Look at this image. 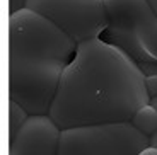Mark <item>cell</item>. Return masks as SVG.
<instances>
[{"mask_svg":"<svg viewBox=\"0 0 157 155\" xmlns=\"http://www.w3.org/2000/svg\"><path fill=\"white\" fill-rule=\"evenodd\" d=\"M150 102L145 75L125 51L104 39L77 46L50 109L60 130L130 123Z\"/></svg>","mask_w":157,"mask_h":155,"instance_id":"obj_1","label":"cell"},{"mask_svg":"<svg viewBox=\"0 0 157 155\" xmlns=\"http://www.w3.org/2000/svg\"><path fill=\"white\" fill-rule=\"evenodd\" d=\"M78 44L29 9L9 19V97L31 116L50 114L62 75Z\"/></svg>","mask_w":157,"mask_h":155,"instance_id":"obj_2","label":"cell"},{"mask_svg":"<svg viewBox=\"0 0 157 155\" xmlns=\"http://www.w3.org/2000/svg\"><path fill=\"white\" fill-rule=\"evenodd\" d=\"M106 43L125 51L145 77L157 74V16L147 0H102Z\"/></svg>","mask_w":157,"mask_h":155,"instance_id":"obj_3","label":"cell"},{"mask_svg":"<svg viewBox=\"0 0 157 155\" xmlns=\"http://www.w3.org/2000/svg\"><path fill=\"white\" fill-rule=\"evenodd\" d=\"M147 147L149 136L132 123H109L63 130L58 155H138Z\"/></svg>","mask_w":157,"mask_h":155,"instance_id":"obj_4","label":"cell"},{"mask_svg":"<svg viewBox=\"0 0 157 155\" xmlns=\"http://www.w3.org/2000/svg\"><path fill=\"white\" fill-rule=\"evenodd\" d=\"M26 9L53 22L77 44L99 39L108 29L102 0H26Z\"/></svg>","mask_w":157,"mask_h":155,"instance_id":"obj_5","label":"cell"},{"mask_svg":"<svg viewBox=\"0 0 157 155\" xmlns=\"http://www.w3.org/2000/svg\"><path fill=\"white\" fill-rule=\"evenodd\" d=\"M62 130L50 114L31 116L16 140L9 142V155H58Z\"/></svg>","mask_w":157,"mask_h":155,"instance_id":"obj_6","label":"cell"},{"mask_svg":"<svg viewBox=\"0 0 157 155\" xmlns=\"http://www.w3.org/2000/svg\"><path fill=\"white\" fill-rule=\"evenodd\" d=\"M130 123L133 124L142 135L150 138L157 131V109L150 104L144 106V108H140L135 112V116L132 118Z\"/></svg>","mask_w":157,"mask_h":155,"instance_id":"obj_7","label":"cell"},{"mask_svg":"<svg viewBox=\"0 0 157 155\" xmlns=\"http://www.w3.org/2000/svg\"><path fill=\"white\" fill-rule=\"evenodd\" d=\"M31 114L21 104H17L16 101H9V142L16 140V136L24 128Z\"/></svg>","mask_w":157,"mask_h":155,"instance_id":"obj_8","label":"cell"},{"mask_svg":"<svg viewBox=\"0 0 157 155\" xmlns=\"http://www.w3.org/2000/svg\"><path fill=\"white\" fill-rule=\"evenodd\" d=\"M26 9V0H9V10L10 14H16V12Z\"/></svg>","mask_w":157,"mask_h":155,"instance_id":"obj_9","label":"cell"},{"mask_svg":"<svg viewBox=\"0 0 157 155\" xmlns=\"http://www.w3.org/2000/svg\"><path fill=\"white\" fill-rule=\"evenodd\" d=\"M138 155H157V148H154V147H147V148H144V150H142Z\"/></svg>","mask_w":157,"mask_h":155,"instance_id":"obj_10","label":"cell"},{"mask_svg":"<svg viewBox=\"0 0 157 155\" xmlns=\"http://www.w3.org/2000/svg\"><path fill=\"white\" fill-rule=\"evenodd\" d=\"M149 147H154V148H157V131H155V133H154V135L149 138Z\"/></svg>","mask_w":157,"mask_h":155,"instance_id":"obj_11","label":"cell"},{"mask_svg":"<svg viewBox=\"0 0 157 155\" xmlns=\"http://www.w3.org/2000/svg\"><path fill=\"white\" fill-rule=\"evenodd\" d=\"M149 2V5H150V9H152V12L157 16V0H147Z\"/></svg>","mask_w":157,"mask_h":155,"instance_id":"obj_12","label":"cell"},{"mask_svg":"<svg viewBox=\"0 0 157 155\" xmlns=\"http://www.w3.org/2000/svg\"><path fill=\"white\" fill-rule=\"evenodd\" d=\"M150 106H154V108L157 109V96H154V97H150V102H149Z\"/></svg>","mask_w":157,"mask_h":155,"instance_id":"obj_13","label":"cell"}]
</instances>
